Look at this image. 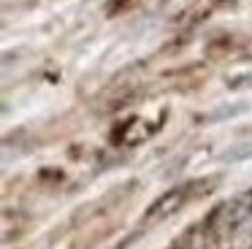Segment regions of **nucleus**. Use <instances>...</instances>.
I'll list each match as a JSON object with an SVG mask.
<instances>
[{
	"instance_id": "nucleus-1",
	"label": "nucleus",
	"mask_w": 252,
	"mask_h": 249,
	"mask_svg": "<svg viewBox=\"0 0 252 249\" xmlns=\"http://www.w3.org/2000/svg\"><path fill=\"white\" fill-rule=\"evenodd\" d=\"M206 187L212 189V182H206V179H198V182H187V184H179V187L168 189V192L160 195V198L155 200L152 206H149L147 222H158V219H165V217L176 214V211H179L182 206L187 203V200L198 198V195H201Z\"/></svg>"
}]
</instances>
